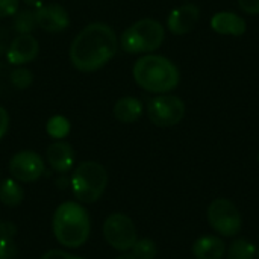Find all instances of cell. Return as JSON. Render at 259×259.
<instances>
[{
	"label": "cell",
	"instance_id": "cell-1",
	"mask_svg": "<svg viewBox=\"0 0 259 259\" xmlns=\"http://www.w3.org/2000/svg\"><path fill=\"white\" fill-rule=\"evenodd\" d=\"M118 50V38L114 29L102 21L85 26L70 46V62L82 73H93L105 67Z\"/></svg>",
	"mask_w": 259,
	"mask_h": 259
},
{
	"label": "cell",
	"instance_id": "cell-2",
	"mask_svg": "<svg viewBox=\"0 0 259 259\" xmlns=\"http://www.w3.org/2000/svg\"><path fill=\"white\" fill-rule=\"evenodd\" d=\"M134 80L149 93L167 94L179 85L181 73L178 67L162 55L146 53L134 64Z\"/></svg>",
	"mask_w": 259,
	"mask_h": 259
},
{
	"label": "cell",
	"instance_id": "cell-3",
	"mask_svg": "<svg viewBox=\"0 0 259 259\" xmlns=\"http://www.w3.org/2000/svg\"><path fill=\"white\" fill-rule=\"evenodd\" d=\"M53 235L56 241L67 249L83 246L91 234V220L88 211L79 202L61 203L52 220Z\"/></svg>",
	"mask_w": 259,
	"mask_h": 259
},
{
	"label": "cell",
	"instance_id": "cell-4",
	"mask_svg": "<svg viewBox=\"0 0 259 259\" xmlns=\"http://www.w3.org/2000/svg\"><path fill=\"white\" fill-rule=\"evenodd\" d=\"M108 187V173L105 167L94 161L79 164L70 178V188L79 203L97 202Z\"/></svg>",
	"mask_w": 259,
	"mask_h": 259
},
{
	"label": "cell",
	"instance_id": "cell-5",
	"mask_svg": "<svg viewBox=\"0 0 259 259\" xmlns=\"http://www.w3.org/2000/svg\"><path fill=\"white\" fill-rule=\"evenodd\" d=\"M165 39L164 26L153 18H141L131 24L121 33V49L131 55L152 53L158 50Z\"/></svg>",
	"mask_w": 259,
	"mask_h": 259
},
{
	"label": "cell",
	"instance_id": "cell-6",
	"mask_svg": "<svg viewBox=\"0 0 259 259\" xmlns=\"http://www.w3.org/2000/svg\"><path fill=\"white\" fill-rule=\"evenodd\" d=\"M147 115L158 127H171L185 117V103L171 94H158L147 103Z\"/></svg>",
	"mask_w": 259,
	"mask_h": 259
},
{
	"label": "cell",
	"instance_id": "cell-7",
	"mask_svg": "<svg viewBox=\"0 0 259 259\" xmlns=\"http://www.w3.org/2000/svg\"><path fill=\"white\" fill-rule=\"evenodd\" d=\"M103 237L106 243L118 252L131 250L138 240L132 219L120 212L106 217L103 223Z\"/></svg>",
	"mask_w": 259,
	"mask_h": 259
},
{
	"label": "cell",
	"instance_id": "cell-8",
	"mask_svg": "<svg viewBox=\"0 0 259 259\" xmlns=\"http://www.w3.org/2000/svg\"><path fill=\"white\" fill-rule=\"evenodd\" d=\"M208 222L222 237H235L243 225L238 208L228 199H217L208 206Z\"/></svg>",
	"mask_w": 259,
	"mask_h": 259
},
{
	"label": "cell",
	"instance_id": "cell-9",
	"mask_svg": "<svg viewBox=\"0 0 259 259\" xmlns=\"http://www.w3.org/2000/svg\"><path fill=\"white\" fill-rule=\"evenodd\" d=\"M9 173L12 179L24 184L38 181L46 173L42 158L33 150H21L9 161Z\"/></svg>",
	"mask_w": 259,
	"mask_h": 259
},
{
	"label": "cell",
	"instance_id": "cell-10",
	"mask_svg": "<svg viewBox=\"0 0 259 259\" xmlns=\"http://www.w3.org/2000/svg\"><path fill=\"white\" fill-rule=\"evenodd\" d=\"M36 24L44 32L58 33L70 26V15L67 9L58 3H44L35 9Z\"/></svg>",
	"mask_w": 259,
	"mask_h": 259
},
{
	"label": "cell",
	"instance_id": "cell-11",
	"mask_svg": "<svg viewBox=\"0 0 259 259\" xmlns=\"http://www.w3.org/2000/svg\"><path fill=\"white\" fill-rule=\"evenodd\" d=\"M200 20V9L194 3H185L168 14L167 27L175 35H185L191 32Z\"/></svg>",
	"mask_w": 259,
	"mask_h": 259
},
{
	"label": "cell",
	"instance_id": "cell-12",
	"mask_svg": "<svg viewBox=\"0 0 259 259\" xmlns=\"http://www.w3.org/2000/svg\"><path fill=\"white\" fill-rule=\"evenodd\" d=\"M39 53V44L32 35H18L12 39L8 47L6 58L12 65H24L32 62Z\"/></svg>",
	"mask_w": 259,
	"mask_h": 259
},
{
	"label": "cell",
	"instance_id": "cell-13",
	"mask_svg": "<svg viewBox=\"0 0 259 259\" xmlns=\"http://www.w3.org/2000/svg\"><path fill=\"white\" fill-rule=\"evenodd\" d=\"M46 159L50 168L59 175H65L73 168L74 164V150L71 144L58 140L52 143L46 150Z\"/></svg>",
	"mask_w": 259,
	"mask_h": 259
},
{
	"label": "cell",
	"instance_id": "cell-14",
	"mask_svg": "<svg viewBox=\"0 0 259 259\" xmlns=\"http://www.w3.org/2000/svg\"><path fill=\"white\" fill-rule=\"evenodd\" d=\"M211 29L220 35H232L241 36L247 30L246 20L235 12L231 11H220L211 18Z\"/></svg>",
	"mask_w": 259,
	"mask_h": 259
},
{
	"label": "cell",
	"instance_id": "cell-15",
	"mask_svg": "<svg viewBox=\"0 0 259 259\" xmlns=\"http://www.w3.org/2000/svg\"><path fill=\"white\" fill-rule=\"evenodd\" d=\"M226 253L225 241L220 237L205 235L194 241L193 255L196 259H222Z\"/></svg>",
	"mask_w": 259,
	"mask_h": 259
},
{
	"label": "cell",
	"instance_id": "cell-16",
	"mask_svg": "<svg viewBox=\"0 0 259 259\" xmlns=\"http://www.w3.org/2000/svg\"><path fill=\"white\" fill-rule=\"evenodd\" d=\"M143 102L137 97L132 96H126L121 97L115 102L114 105V117L124 124H131L140 120V117L143 115Z\"/></svg>",
	"mask_w": 259,
	"mask_h": 259
},
{
	"label": "cell",
	"instance_id": "cell-17",
	"mask_svg": "<svg viewBox=\"0 0 259 259\" xmlns=\"http://www.w3.org/2000/svg\"><path fill=\"white\" fill-rule=\"evenodd\" d=\"M24 199V191L18 181L15 179H5L0 184V202L8 208L18 206Z\"/></svg>",
	"mask_w": 259,
	"mask_h": 259
},
{
	"label": "cell",
	"instance_id": "cell-18",
	"mask_svg": "<svg viewBox=\"0 0 259 259\" xmlns=\"http://www.w3.org/2000/svg\"><path fill=\"white\" fill-rule=\"evenodd\" d=\"M36 26L38 24H36L35 11L26 8V9H18L15 12L12 20V27L18 35H32Z\"/></svg>",
	"mask_w": 259,
	"mask_h": 259
},
{
	"label": "cell",
	"instance_id": "cell-19",
	"mask_svg": "<svg viewBox=\"0 0 259 259\" xmlns=\"http://www.w3.org/2000/svg\"><path fill=\"white\" fill-rule=\"evenodd\" d=\"M256 247L247 240H235L228 249V259H256Z\"/></svg>",
	"mask_w": 259,
	"mask_h": 259
},
{
	"label": "cell",
	"instance_id": "cell-20",
	"mask_svg": "<svg viewBox=\"0 0 259 259\" xmlns=\"http://www.w3.org/2000/svg\"><path fill=\"white\" fill-rule=\"evenodd\" d=\"M46 129H47V134H49L53 140L58 141V140H64V138L70 134L71 124H70V121H68L65 117H62V115H53V117L47 121Z\"/></svg>",
	"mask_w": 259,
	"mask_h": 259
},
{
	"label": "cell",
	"instance_id": "cell-21",
	"mask_svg": "<svg viewBox=\"0 0 259 259\" xmlns=\"http://www.w3.org/2000/svg\"><path fill=\"white\" fill-rule=\"evenodd\" d=\"M131 250L137 259H155V256L158 255V246L150 238L137 240V243Z\"/></svg>",
	"mask_w": 259,
	"mask_h": 259
},
{
	"label": "cell",
	"instance_id": "cell-22",
	"mask_svg": "<svg viewBox=\"0 0 259 259\" xmlns=\"http://www.w3.org/2000/svg\"><path fill=\"white\" fill-rule=\"evenodd\" d=\"M11 83L14 88L17 90H26L29 88L32 83H33V74L29 68H24V67H17L11 71Z\"/></svg>",
	"mask_w": 259,
	"mask_h": 259
},
{
	"label": "cell",
	"instance_id": "cell-23",
	"mask_svg": "<svg viewBox=\"0 0 259 259\" xmlns=\"http://www.w3.org/2000/svg\"><path fill=\"white\" fill-rule=\"evenodd\" d=\"M18 249L14 240L0 238V259H17Z\"/></svg>",
	"mask_w": 259,
	"mask_h": 259
},
{
	"label": "cell",
	"instance_id": "cell-24",
	"mask_svg": "<svg viewBox=\"0 0 259 259\" xmlns=\"http://www.w3.org/2000/svg\"><path fill=\"white\" fill-rule=\"evenodd\" d=\"M20 8V0H0V18L14 17Z\"/></svg>",
	"mask_w": 259,
	"mask_h": 259
},
{
	"label": "cell",
	"instance_id": "cell-25",
	"mask_svg": "<svg viewBox=\"0 0 259 259\" xmlns=\"http://www.w3.org/2000/svg\"><path fill=\"white\" fill-rule=\"evenodd\" d=\"M15 235H17V226L14 222H9V220L0 222V238L14 240Z\"/></svg>",
	"mask_w": 259,
	"mask_h": 259
},
{
	"label": "cell",
	"instance_id": "cell-26",
	"mask_svg": "<svg viewBox=\"0 0 259 259\" xmlns=\"http://www.w3.org/2000/svg\"><path fill=\"white\" fill-rule=\"evenodd\" d=\"M238 6L246 14H250V15L259 14V0H238Z\"/></svg>",
	"mask_w": 259,
	"mask_h": 259
},
{
	"label": "cell",
	"instance_id": "cell-27",
	"mask_svg": "<svg viewBox=\"0 0 259 259\" xmlns=\"http://www.w3.org/2000/svg\"><path fill=\"white\" fill-rule=\"evenodd\" d=\"M41 259H83L79 258V256H74L68 252H64V250H49L46 252Z\"/></svg>",
	"mask_w": 259,
	"mask_h": 259
},
{
	"label": "cell",
	"instance_id": "cell-28",
	"mask_svg": "<svg viewBox=\"0 0 259 259\" xmlns=\"http://www.w3.org/2000/svg\"><path fill=\"white\" fill-rule=\"evenodd\" d=\"M8 129H9V114L3 106H0V140L6 135Z\"/></svg>",
	"mask_w": 259,
	"mask_h": 259
},
{
	"label": "cell",
	"instance_id": "cell-29",
	"mask_svg": "<svg viewBox=\"0 0 259 259\" xmlns=\"http://www.w3.org/2000/svg\"><path fill=\"white\" fill-rule=\"evenodd\" d=\"M23 2H24L27 6H30V8H35V9H36V8H39L41 5H44V2H46V0H23Z\"/></svg>",
	"mask_w": 259,
	"mask_h": 259
},
{
	"label": "cell",
	"instance_id": "cell-30",
	"mask_svg": "<svg viewBox=\"0 0 259 259\" xmlns=\"http://www.w3.org/2000/svg\"><path fill=\"white\" fill-rule=\"evenodd\" d=\"M56 184H58V185H59V187L64 190V188H67V184H70V179H67V178H62V181H61V179H58V181H56Z\"/></svg>",
	"mask_w": 259,
	"mask_h": 259
},
{
	"label": "cell",
	"instance_id": "cell-31",
	"mask_svg": "<svg viewBox=\"0 0 259 259\" xmlns=\"http://www.w3.org/2000/svg\"><path fill=\"white\" fill-rule=\"evenodd\" d=\"M115 259H137L132 253H123L121 256H118V258H115Z\"/></svg>",
	"mask_w": 259,
	"mask_h": 259
},
{
	"label": "cell",
	"instance_id": "cell-32",
	"mask_svg": "<svg viewBox=\"0 0 259 259\" xmlns=\"http://www.w3.org/2000/svg\"><path fill=\"white\" fill-rule=\"evenodd\" d=\"M256 259H259V249L256 250Z\"/></svg>",
	"mask_w": 259,
	"mask_h": 259
},
{
	"label": "cell",
	"instance_id": "cell-33",
	"mask_svg": "<svg viewBox=\"0 0 259 259\" xmlns=\"http://www.w3.org/2000/svg\"><path fill=\"white\" fill-rule=\"evenodd\" d=\"M258 161H259V153H258Z\"/></svg>",
	"mask_w": 259,
	"mask_h": 259
}]
</instances>
